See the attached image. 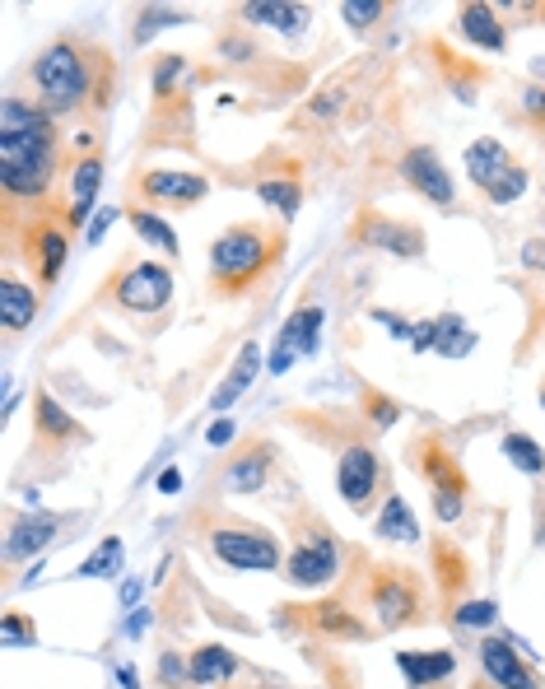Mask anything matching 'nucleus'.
Listing matches in <instances>:
<instances>
[{
	"mask_svg": "<svg viewBox=\"0 0 545 689\" xmlns=\"http://www.w3.org/2000/svg\"><path fill=\"white\" fill-rule=\"evenodd\" d=\"M229 438H233V424H229V419H219V424H215V429H210V443H229Z\"/></svg>",
	"mask_w": 545,
	"mask_h": 689,
	"instance_id": "obj_44",
	"label": "nucleus"
},
{
	"mask_svg": "<svg viewBox=\"0 0 545 689\" xmlns=\"http://www.w3.org/2000/svg\"><path fill=\"white\" fill-rule=\"evenodd\" d=\"M313 615H317V629H327V634H341V638L364 634L359 620H350V610H345V606H317Z\"/></svg>",
	"mask_w": 545,
	"mask_h": 689,
	"instance_id": "obj_33",
	"label": "nucleus"
},
{
	"mask_svg": "<svg viewBox=\"0 0 545 689\" xmlns=\"http://www.w3.org/2000/svg\"><path fill=\"white\" fill-rule=\"evenodd\" d=\"M56 126L52 112L24 98L0 103V182L10 201H42L56 177Z\"/></svg>",
	"mask_w": 545,
	"mask_h": 689,
	"instance_id": "obj_1",
	"label": "nucleus"
},
{
	"mask_svg": "<svg viewBox=\"0 0 545 689\" xmlns=\"http://www.w3.org/2000/svg\"><path fill=\"white\" fill-rule=\"evenodd\" d=\"M210 550L233 568H261V573H271L280 568V545H275L271 531L261 527H243V522H233V527H219L210 536Z\"/></svg>",
	"mask_w": 545,
	"mask_h": 689,
	"instance_id": "obj_8",
	"label": "nucleus"
},
{
	"mask_svg": "<svg viewBox=\"0 0 545 689\" xmlns=\"http://www.w3.org/2000/svg\"><path fill=\"white\" fill-rule=\"evenodd\" d=\"M499 610H494V601H466L462 610H457V624H466V629H476V624H490Z\"/></svg>",
	"mask_w": 545,
	"mask_h": 689,
	"instance_id": "obj_38",
	"label": "nucleus"
},
{
	"mask_svg": "<svg viewBox=\"0 0 545 689\" xmlns=\"http://www.w3.org/2000/svg\"><path fill=\"white\" fill-rule=\"evenodd\" d=\"M257 196L266 205H275V210H280V215H294V210H299V201H303V191H299V182H294V177H261L257 182Z\"/></svg>",
	"mask_w": 545,
	"mask_h": 689,
	"instance_id": "obj_28",
	"label": "nucleus"
},
{
	"mask_svg": "<svg viewBox=\"0 0 545 689\" xmlns=\"http://www.w3.org/2000/svg\"><path fill=\"white\" fill-rule=\"evenodd\" d=\"M359 238L373 247H387L396 257H420L424 252V233L410 229V224H396V219H382V215H368L359 224Z\"/></svg>",
	"mask_w": 545,
	"mask_h": 689,
	"instance_id": "obj_16",
	"label": "nucleus"
},
{
	"mask_svg": "<svg viewBox=\"0 0 545 689\" xmlns=\"http://www.w3.org/2000/svg\"><path fill=\"white\" fill-rule=\"evenodd\" d=\"M271 466H275V447L271 443H247L243 452L229 461L224 485H229L233 494H257V489L271 480Z\"/></svg>",
	"mask_w": 545,
	"mask_h": 689,
	"instance_id": "obj_15",
	"label": "nucleus"
},
{
	"mask_svg": "<svg viewBox=\"0 0 545 689\" xmlns=\"http://www.w3.org/2000/svg\"><path fill=\"white\" fill-rule=\"evenodd\" d=\"M112 219H117V215H112V210H108V215H98L94 224H89V243H98V238L108 233V224H112Z\"/></svg>",
	"mask_w": 545,
	"mask_h": 689,
	"instance_id": "obj_43",
	"label": "nucleus"
},
{
	"mask_svg": "<svg viewBox=\"0 0 545 689\" xmlns=\"http://www.w3.org/2000/svg\"><path fill=\"white\" fill-rule=\"evenodd\" d=\"M243 14L252 24H275L280 33H303V24H308V10H303V5H275V0L243 5Z\"/></svg>",
	"mask_w": 545,
	"mask_h": 689,
	"instance_id": "obj_27",
	"label": "nucleus"
},
{
	"mask_svg": "<svg viewBox=\"0 0 545 689\" xmlns=\"http://www.w3.org/2000/svg\"><path fill=\"white\" fill-rule=\"evenodd\" d=\"M480 666H485V676L499 689H541L536 671L508 648L504 638H485V643H480Z\"/></svg>",
	"mask_w": 545,
	"mask_h": 689,
	"instance_id": "obj_12",
	"label": "nucleus"
},
{
	"mask_svg": "<svg viewBox=\"0 0 545 689\" xmlns=\"http://www.w3.org/2000/svg\"><path fill=\"white\" fill-rule=\"evenodd\" d=\"M541 406H545V392H541Z\"/></svg>",
	"mask_w": 545,
	"mask_h": 689,
	"instance_id": "obj_47",
	"label": "nucleus"
},
{
	"mask_svg": "<svg viewBox=\"0 0 545 689\" xmlns=\"http://www.w3.org/2000/svg\"><path fill=\"white\" fill-rule=\"evenodd\" d=\"M33 84H38V108H47V112L80 108V103H89V94H94V108H108L112 66L103 61V52H89L80 42L61 38L38 52V61H33Z\"/></svg>",
	"mask_w": 545,
	"mask_h": 689,
	"instance_id": "obj_2",
	"label": "nucleus"
},
{
	"mask_svg": "<svg viewBox=\"0 0 545 689\" xmlns=\"http://www.w3.org/2000/svg\"><path fill=\"white\" fill-rule=\"evenodd\" d=\"M522 108L532 112V117H545V89H536V84H532V89L522 94Z\"/></svg>",
	"mask_w": 545,
	"mask_h": 689,
	"instance_id": "obj_42",
	"label": "nucleus"
},
{
	"mask_svg": "<svg viewBox=\"0 0 545 689\" xmlns=\"http://www.w3.org/2000/svg\"><path fill=\"white\" fill-rule=\"evenodd\" d=\"M341 14L350 19V28H368V24H378L382 14H387V5H378V0H345Z\"/></svg>",
	"mask_w": 545,
	"mask_h": 689,
	"instance_id": "obj_36",
	"label": "nucleus"
},
{
	"mask_svg": "<svg viewBox=\"0 0 545 689\" xmlns=\"http://www.w3.org/2000/svg\"><path fill=\"white\" fill-rule=\"evenodd\" d=\"M178 75H182V56H178V52H168L164 61L154 66V94L168 98V94H173V80H178Z\"/></svg>",
	"mask_w": 545,
	"mask_h": 689,
	"instance_id": "obj_37",
	"label": "nucleus"
},
{
	"mask_svg": "<svg viewBox=\"0 0 545 689\" xmlns=\"http://www.w3.org/2000/svg\"><path fill=\"white\" fill-rule=\"evenodd\" d=\"M191 14L182 10H140V24H136V42H150L159 28H173V24H187Z\"/></svg>",
	"mask_w": 545,
	"mask_h": 689,
	"instance_id": "obj_34",
	"label": "nucleus"
},
{
	"mask_svg": "<svg viewBox=\"0 0 545 689\" xmlns=\"http://www.w3.org/2000/svg\"><path fill=\"white\" fill-rule=\"evenodd\" d=\"M117 568H122V541L108 536V541L98 545V550L75 568V578H108V573H117Z\"/></svg>",
	"mask_w": 545,
	"mask_h": 689,
	"instance_id": "obj_31",
	"label": "nucleus"
},
{
	"mask_svg": "<svg viewBox=\"0 0 545 689\" xmlns=\"http://www.w3.org/2000/svg\"><path fill=\"white\" fill-rule=\"evenodd\" d=\"M98 182H103V159L89 154L70 168V224H80L89 210H94V196H98Z\"/></svg>",
	"mask_w": 545,
	"mask_h": 689,
	"instance_id": "obj_18",
	"label": "nucleus"
},
{
	"mask_svg": "<svg viewBox=\"0 0 545 689\" xmlns=\"http://www.w3.org/2000/svg\"><path fill=\"white\" fill-rule=\"evenodd\" d=\"M38 438L42 443H52V447H61V443H70V438H84V429L66 415V410L56 406L52 396L38 392Z\"/></svg>",
	"mask_w": 545,
	"mask_h": 689,
	"instance_id": "obj_24",
	"label": "nucleus"
},
{
	"mask_svg": "<svg viewBox=\"0 0 545 689\" xmlns=\"http://www.w3.org/2000/svg\"><path fill=\"white\" fill-rule=\"evenodd\" d=\"M462 33L480 42L485 52H504V28H499L490 5H462Z\"/></svg>",
	"mask_w": 545,
	"mask_h": 689,
	"instance_id": "obj_26",
	"label": "nucleus"
},
{
	"mask_svg": "<svg viewBox=\"0 0 545 689\" xmlns=\"http://www.w3.org/2000/svg\"><path fill=\"white\" fill-rule=\"evenodd\" d=\"M504 457L518 466V471H527V475H541L545 471V452L541 447L527 438V433H508L504 438Z\"/></svg>",
	"mask_w": 545,
	"mask_h": 689,
	"instance_id": "obj_30",
	"label": "nucleus"
},
{
	"mask_svg": "<svg viewBox=\"0 0 545 689\" xmlns=\"http://www.w3.org/2000/svg\"><path fill=\"white\" fill-rule=\"evenodd\" d=\"M159 676H164V685L178 689L182 680H191V666L178 662V652H164V662H159Z\"/></svg>",
	"mask_w": 545,
	"mask_h": 689,
	"instance_id": "obj_39",
	"label": "nucleus"
},
{
	"mask_svg": "<svg viewBox=\"0 0 545 689\" xmlns=\"http://www.w3.org/2000/svg\"><path fill=\"white\" fill-rule=\"evenodd\" d=\"M378 536L382 541H420V522H415V513H410V503L401 499V494H392V499L382 503L378 513Z\"/></svg>",
	"mask_w": 545,
	"mask_h": 689,
	"instance_id": "obj_25",
	"label": "nucleus"
},
{
	"mask_svg": "<svg viewBox=\"0 0 545 689\" xmlns=\"http://www.w3.org/2000/svg\"><path fill=\"white\" fill-rule=\"evenodd\" d=\"M336 568H341V550H336V531H327L317 517H308V531L299 536L294 554H289V582L294 587H322V582L336 578Z\"/></svg>",
	"mask_w": 545,
	"mask_h": 689,
	"instance_id": "obj_5",
	"label": "nucleus"
},
{
	"mask_svg": "<svg viewBox=\"0 0 545 689\" xmlns=\"http://www.w3.org/2000/svg\"><path fill=\"white\" fill-rule=\"evenodd\" d=\"M317 331H322V308H303L294 312L280 331V345H275V359H271V373H285L299 354H313L317 350Z\"/></svg>",
	"mask_w": 545,
	"mask_h": 689,
	"instance_id": "obj_14",
	"label": "nucleus"
},
{
	"mask_svg": "<svg viewBox=\"0 0 545 689\" xmlns=\"http://www.w3.org/2000/svg\"><path fill=\"white\" fill-rule=\"evenodd\" d=\"M257 368H261V350H257V340H247L243 354H238V364H233V373L219 382V392H215V401H210V406H215V410H229L233 401H238V396L252 387Z\"/></svg>",
	"mask_w": 545,
	"mask_h": 689,
	"instance_id": "obj_20",
	"label": "nucleus"
},
{
	"mask_svg": "<svg viewBox=\"0 0 545 689\" xmlns=\"http://www.w3.org/2000/svg\"><path fill=\"white\" fill-rule=\"evenodd\" d=\"M275 257H280V233L261 224H233L210 247V271L224 289H247Z\"/></svg>",
	"mask_w": 545,
	"mask_h": 689,
	"instance_id": "obj_3",
	"label": "nucleus"
},
{
	"mask_svg": "<svg viewBox=\"0 0 545 689\" xmlns=\"http://www.w3.org/2000/svg\"><path fill=\"white\" fill-rule=\"evenodd\" d=\"M522 266H527V271H545V238L522 243Z\"/></svg>",
	"mask_w": 545,
	"mask_h": 689,
	"instance_id": "obj_40",
	"label": "nucleus"
},
{
	"mask_svg": "<svg viewBox=\"0 0 545 689\" xmlns=\"http://www.w3.org/2000/svg\"><path fill=\"white\" fill-rule=\"evenodd\" d=\"M131 634H145L150 629V610H131V624H126Z\"/></svg>",
	"mask_w": 545,
	"mask_h": 689,
	"instance_id": "obj_45",
	"label": "nucleus"
},
{
	"mask_svg": "<svg viewBox=\"0 0 545 689\" xmlns=\"http://www.w3.org/2000/svg\"><path fill=\"white\" fill-rule=\"evenodd\" d=\"M131 229L145 238V243H154V247H164L168 257H178V233L168 229L164 219L159 215H150V210H131Z\"/></svg>",
	"mask_w": 545,
	"mask_h": 689,
	"instance_id": "obj_29",
	"label": "nucleus"
},
{
	"mask_svg": "<svg viewBox=\"0 0 545 689\" xmlns=\"http://www.w3.org/2000/svg\"><path fill=\"white\" fill-rule=\"evenodd\" d=\"M33 252H38V275H42V284H52L56 275H61V261H66V252H70L66 229H56V224H42V229L33 233Z\"/></svg>",
	"mask_w": 545,
	"mask_h": 689,
	"instance_id": "obj_23",
	"label": "nucleus"
},
{
	"mask_svg": "<svg viewBox=\"0 0 545 689\" xmlns=\"http://www.w3.org/2000/svg\"><path fill=\"white\" fill-rule=\"evenodd\" d=\"M382 485V461L378 452L368 443H355L341 452V466H336V489H341V499L355 508V513H364L368 503H373V494H378Z\"/></svg>",
	"mask_w": 545,
	"mask_h": 689,
	"instance_id": "obj_10",
	"label": "nucleus"
},
{
	"mask_svg": "<svg viewBox=\"0 0 545 689\" xmlns=\"http://www.w3.org/2000/svg\"><path fill=\"white\" fill-rule=\"evenodd\" d=\"M233 671H238V657H233L224 643H210V648L191 652V685H224Z\"/></svg>",
	"mask_w": 545,
	"mask_h": 689,
	"instance_id": "obj_21",
	"label": "nucleus"
},
{
	"mask_svg": "<svg viewBox=\"0 0 545 689\" xmlns=\"http://www.w3.org/2000/svg\"><path fill=\"white\" fill-rule=\"evenodd\" d=\"M415 461H420L424 480L434 485L438 522H457V517H462V503H466V480H462V471H457V461L448 457V447L438 443V438H420Z\"/></svg>",
	"mask_w": 545,
	"mask_h": 689,
	"instance_id": "obj_6",
	"label": "nucleus"
},
{
	"mask_svg": "<svg viewBox=\"0 0 545 689\" xmlns=\"http://www.w3.org/2000/svg\"><path fill=\"white\" fill-rule=\"evenodd\" d=\"M434 564H438V573H443V587H462L466 582V559L452 550L448 541L434 545Z\"/></svg>",
	"mask_w": 545,
	"mask_h": 689,
	"instance_id": "obj_35",
	"label": "nucleus"
},
{
	"mask_svg": "<svg viewBox=\"0 0 545 689\" xmlns=\"http://www.w3.org/2000/svg\"><path fill=\"white\" fill-rule=\"evenodd\" d=\"M466 173H471V182H476L494 205L518 201L522 191H527V173L513 163V154H508L499 140H476V145H466Z\"/></svg>",
	"mask_w": 545,
	"mask_h": 689,
	"instance_id": "obj_4",
	"label": "nucleus"
},
{
	"mask_svg": "<svg viewBox=\"0 0 545 689\" xmlns=\"http://www.w3.org/2000/svg\"><path fill=\"white\" fill-rule=\"evenodd\" d=\"M112 298L122 303L126 312H159L173 298V275L168 266L159 261H136V266H126L112 284Z\"/></svg>",
	"mask_w": 545,
	"mask_h": 689,
	"instance_id": "obj_9",
	"label": "nucleus"
},
{
	"mask_svg": "<svg viewBox=\"0 0 545 689\" xmlns=\"http://www.w3.org/2000/svg\"><path fill=\"white\" fill-rule=\"evenodd\" d=\"M56 517H24V522H14L10 527V541H5V559H24V554L42 550V545L56 536Z\"/></svg>",
	"mask_w": 545,
	"mask_h": 689,
	"instance_id": "obj_22",
	"label": "nucleus"
},
{
	"mask_svg": "<svg viewBox=\"0 0 545 689\" xmlns=\"http://www.w3.org/2000/svg\"><path fill=\"white\" fill-rule=\"evenodd\" d=\"M33 629H24V624H19V615H5V643H33Z\"/></svg>",
	"mask_w": 545,
	"mask_h": 689,
	"instance_id": "obj_41",
	"label": "nucleus"
},
{
	"mask_svg": "<svg viewBox=\"0 0 545 689\" xmlns=\"http://www.w3.org/2000/svg\"><path fill=\"white\" fill-rule=\"evenodd\" d=\"M434 331H438V350H443V354H466L471 345H476V336H471V331H462V322H457V317H443V322H434Z\"/></svg>",
	"mask_w": 545,
	"mask_h": 689,
	"instance_id": "obj_32",
	"label": "nucleus"
},
{
	"mask_svg": "<svg viewBox=\"0 0 545 689\" xmlns=\"http://www.w3.org/2000/svg\"><path fill=\"white\" fill-rule=\"evenodd\" d=\"M396 666H401V676H406L415 689H429L434 680L452 676L457 657H452V652H396Z\"/></svg>",
	"mask_w": 545,
	"mask_h": 689,
	"instance_id": "obj_17",
	"label": "nucleus"
},
{
	"mask_svg": "<svg viewBox=\"0 0 545 689\" xmlns=\"http://www.w3.org/2000/svg\"><path fill=\"white\" fill-rule=\"evenodd\" d=\"M401 177H406V182L420 191V196H429L434 205H452V201H457L448 168H443V159H438L429 145L406 149V159H401Z\"/></svg>",
	"mask_w": 545,
	"mask_h": 689,
	"instance_id": "obj_11",
	"label": "nucleus"
},
{
	"mask_svg": "<svg viewBox=\"0 0 545 689\" xmlns=\"http://www.w3.org/2000/svg\"><path fill=\"white\" fill-rule=\"evenodd\" d=\"M368 601H373V615H378L382 629L410 624L420 615V582L406 568H378L368 582Z\"/></svg>",
	"mask_w": 545,
	"mask_h": 689,
	"instance_id": "obj_7",
	"label": "nucleus"
},
{
	"mask_svg": "<svg viewBox=\"0 0 545 689\" xmlns=\"http://www.w3.org/2000/svg\"><path fill=\"white\" fill-rule=\"evenodd\" d=\"M178 485H182V475H178V471H164V475H159V489H164V494H173Z\"/></svg>",
	"mask_w": 545,
	"mask_h": 689,
	"instance_id": "obj_46",
	"label": "nucleus"
},
{
	"mask_svg": "<svg viewBox=\"0 0 545 689\" xmlns=\"http://www.w3.org/2000/svg\"><path fill=\"white\" fill-rule=\"evenodd\" d=\"M0 317H5V331H24L38 317V294L24 280H14V275L0 280Z\"/></svg>",
	"mask_w": 545,
	"mask_h": 689,
	"instance_id": "obj_19",
	"label": "nucleus"
},
{
	"mask_svg": "<svg viewBox=\"0 0 545 689\" xmlns=\"http://www.w3.org/2000/svg\"><path fill=\"white\" fill-rule=\"evenodd\" d=\"M140 187H145V196L150 201H164V205H196L205 201V191H210V182H205L201 173H182V168H159V173H145L140 177Z\"/></svg>",
	"mask_w": 545,
	"mask_h": 689,
	"instance_id": "obj_13",
	"label": "nucleus"
}]
</instances>
